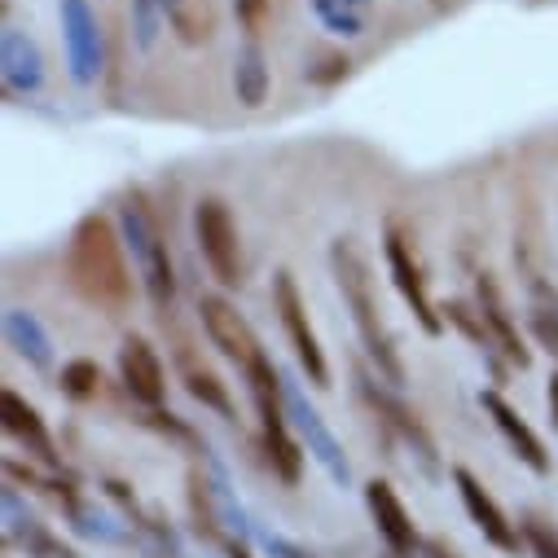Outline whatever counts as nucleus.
Listing matches in <instances>:
<instances>
[{
    "label": "nucleus",
    "mask_w": 558,
    "mask_h": 558,
    "mask_svg": "<svg viewBox=\"0 0 558 558\" xmlns=\"http://www.w3.org/2000/svg\"><path fill=\"white\" fill-rule=\"evenodd\" d=\"M123 246L128 242L114 233V225L106 216H84L75 225L71 242H66V282H71V291L106 317L128 313L132 291H136Z\"/></svg>",
    "instance_id": "1"
},
{
    "label": "nucleus",
    "mask_w": 558,
    "mask_h": 558,
    "mask_svg": "<svg viewBox=\"0 0 558 558\" xmlns=\"http://www.w3.org/2000/svg\"><path fill=\"white\" fill-rule=\"evenodd\" d=\"M330 268H335L339 295H343V304H348V313L356 322V335H361V343H365L378 378H387L391 387H404V361H400L396 339H391V330L383 322V308H378V295H374V277H369L365 255L348 238H339L330 246Z\"/></svg>",
    "instance_id": "2"
},
{
    "label": "nucleus",
    "mask_w": 558,
    "mask_h": 558,
    "mask_svg": "<svg viewBox=\"0 0 558 558\" xmlns=\"http://www.w3.org/2000/svg\"><path fill=\"white\" fill-rule=\"evenodd\" d=\"M119 220H123V242H128V251H132V268H136V277H142L150 304H155V308H172V300H177V277H172L168 242H163V233H159L155 211L146 207L142 194H128L123 207H119Z\"/></svg>",
    "instance_id": "3"
},
{
    "label": "nucleus",
    "mask_w": 558,
    "mask_h": 558,
    "mask_svg": "<svg viewBox=\"0 0 558 558\" xmlns=\"http://www.w3.org/2000/svg\"><path fill=\"white\" fill-rule=\"evenodd\" d=\"M194 238H198V255L211 268L216 282L220 287H242V242H238V225H233V216L220 198H198Z\"/></svg>",
    "instance_id": "4"
},
{
    "label": "nucleus",
    "mask_w": 558,
    "mask_h": 558,
    "mask_svg": "<svg viewBox=\"0 0 558 558\" xmlns=\"http://www.w3.org/2000/svg\"><path fill=\"white\" fill-rule=\"evenodd\" d=\"M272 308H277V317H282V330H287V339H291V348H295L300 369L308 374V383H313V387H330L326 348H322V339H317V330H313V322H308L304 295H300V287H295L291 272H277V277H272Z\"/></svg>",
    "instance_id": "5"
},
{
    "label": "nucleus",
    "mask_w": 558,
    "mask_h": 558,
    "mask_svg": "<svg viewBox=\"0 0 558 558\" xmlns=\"http://www.w3.org/2000/svg\"><path fill=\"white\" fill-rule=\"evenodd\" d=\"M383 251H387V272H391V282H396L400 300L409 304L413 322L423 326L427 335H440V330H445V317H440V308L432 304L427 277H423V268H417V259H413V246L391 229V233H387V242H383Z\"/></svg>",
    "instance_id": "6"
},
{
    "label": "nucleus",
    "mask_w": 558,
    "mask_h": 558,
    "mask_svg": "<svg viewBox=\"0 0 558 558\" xmlns=\"http://www.w3.org/2000/svg\"><path fill=\"white\" fill-rule=\"evenodd\" d=\"M198 317H203V330H207L211 348H220V352L238 365V374H246V369L264 356L255 330L246 326V317H242L229 300H220V295H203V300H198Z\"/></svg>",
    "instance_id": "7"
},
{
    "label": "nucleus",
    "mask_w": 558,
    "mask_h": 558,
    "mask_svg": "<svg viewBox=\"0 0 558 558\" xmlns=\"http://www.w3.org/2000/svg\"><path fill=\"white\" fill-rule=\"evenodd\" d=\"M119 378L128 387V396L146 409H159L163 396H168V374H163V361L159 352L150 348V339L142 335H128L123 348H119Z\"/></svg>",
    "instance_id": "8"
},
{
    "label": "nucleus",
    "mask_w": 558,
    "mask_h": 558,
    "mask_svg": "<svg viewBox=\"0 0 558 558\" xmlns=\"http://www.w3.org/2000/svg\"><path fill=\"white\" fill-rule=\"evenodd\" d=\"M365 506H369V519H374L378 536L387 541V549L396 558H413L417 549H423V541H417V527H413L404 501L396 497V488L387 480H369L365 484Z\"/></svg>",
    "instance_id": "9"
},
{
    "label": "nucleus",
    "mask_w": 558,
    "mask_h": 558,
    "mask_svg": "<svg viewBox=\"0 0 558 558\" xmlns=\"http://www.w3.org/2000/svg\"><path fill=\"white\" fill-rule=\"evenodd\" d=\"M475 308H480L484 330H488V339L497 343V352H501L510 365L527 369V365H532V352H527V343H523V335H519V326H514V317H510V308H506V300H501V287L493 282L488 272L475 277Z\"/></svg>",
    "instance_id": "10"
},
{
    "label": "nucleus",
    "mask_w": 558,
    "mask_h": 558,
    "mask_svg": "<svg viewBox=\"0 0 558 558\" xmlns=\"http://www.w3.org/2000/svg\"><path fill=\"white\" fill-rule=\"evenodd\" d=\"M453 484H458V493H462V506H466L471 523L484 532V541L497 545V549H506V554H514V549H519V532H514V523L506 519V510L497 506V497H493L466 466H453Z\"/></svg>",
    "instance_id": "11"
},
{
    "label": "nucleus",
    "mask_w": 558,
    "mask_h": 558,
    "mask_svg": "<svg viewBox=\"0 0 558 558\" xmlns=\"http://www.w3.org/2000/svg\"><path fill=\"white\" fill-rule=\"evenodd\" d=\"M480 404H484V413L493 417V427L506 436V445L514 449V458L527 466V471H536V475H549V453H545V445H541V436L523 423L519 417V409L501 396V391H484L480 396Z\"/></svg>",
    "instance_id": "12"
},
{
    "label": "nucleus",
    "mask_w": 558,
    "mask_h": 558,
    "mask_svg": "<svg viewBox=\"0 0 558 558\" xmlns=\"http://www.w3.org/2000/svg\"><path fill=\"white\" fill-rule=\"evenodd\" d=\"M0 423H5V436L10 440H19L32 458H40L45 466H58V453H53V440H49V432H45V423H40V413H36V404H27L14 387H5L0 391Z\"/></svg>",
    "instance_id": "13"
},
{
    "label": "nucleus",
    "mask_w": 558,
    "mask_h": 558,
    "mask_svg": "<svg viewBox=\"0 0 558 558\" xmlns=\"http://www.w3.org/2000/svg\"><path fill=\"white\" fill-rule=\"evenodd\" d=\"M361 391L369 396V404L383 413V423L391 427V432H400V440H404V449H413V458L423 462V471L427 475H440V462H436V440L423 432V423H417V417H409V409H400L391 396H383L365 374H361Z\"/></svg>",
    "instance_id": "14"
},
{
    "label": "nucleus",
    "mask_w": 558,
    "mask_h": 558,
    "mask_svg": "<svg viewBox=\"0 0 558 558\" xmlns=\"http://www.w3.org/2000/svg\"><path fill=\"white\" fill-rule=\"evenodd\" d=\"M282 400H287V413L300 423V432L308 436V445H313V453H317V462L339 480V484H348V462H343V453H339V445H335V436L326 432V423H322V413L295 391V383H282Z\"/></svg>",
    "instance_id": "15"
},
{
    "label": "nucleus",
    "mask_w": 558,
    "mask_h": 558,
    "mask_svg": "<svg viewBox=\"0 0 558 558\" xmlns=\"http://www.w3.org/2000/svg\"><path fill=\"white\" fill-rule=\"evenodd\" d=\"M97 383H101V365L88 361V356L66 361L62 374H58V387H62V396H71V400H88V396H97Z\"/></svg>",
    "instance_id": "16"
},
{
    "label": "nucleus",
    "mask_w": 558,
    "mask_h": 558,
    "mask_svg": "<svg viewBox=\"0 0 558 558\" xmlns=\"http://www.w3.org/2000/svg\"><path fill=\"white\" fill-rule=\"evenodd\" d=\"M532 330H536V339L558 356V300H554L541 282H532Z\"/></svg>",
    "instance_id": "17"
},
{
    "label": "nucleus",
    "mask_w": 558,
    "mask_h": 558,
    "mask_svg": "<svg viewBox=\"0 0 558 558\" xmlns=\"http://www.w3.org/2000/svg\"><path fill=\"white\" fill-rule=\"evenodd\" d=\"M185 387H190L194 400H203V404L216 409L220 417H233V400H229L225 383H220L211 369H190V374H185Z\"/></svg>",
    "instance_id": "18"
},
{
    "label": "nucleus",
    "mask_w": 558,
    "mask_h": 558,
    "mask_svg": "<svg viewBox=\"0 0 558 558\" xmlns=\"http://www.w3.org/2000/svg\"><path fill=\"white\" fill-rule=\"evenodd\" d=\"M10 339L19 343V352L32 361V365H49V343H45V335L36 330V322L32 317H23V313H10Z\"/></svg>",
    "instance_id": "19"
},
{
    "label": "nucleus",
    "mask_w": 558,
    "mask_h": 558,
    "mask_svg": "<svg viewBox=\"0 0 558 558\" xmlns=\"http://www.w3.org/2000/svg\"><path fill=\"white\" fill-rule=\"evenodd\" d=\"M238 93L246 106H259V97H264V58L255 45H246L238 53Z\"/></svg>",
    "instance_id": "20"
},
{
    "label": "nucleus",
    "mask_w": 558,
    "mask_h": 558,
    "mask_svg": "<svg viewBox=\"0 0 558 558\" xmlns=\"http://www.w3.org/2000/svg\"><path fill=\"white\" fill-rule=\"evenodd\" d=\"M523 541H527L532 558H558V532H549L545 523L527 519V523H523Z\"/></svg>",
    "instance_id": "21"
},
{
    "label": "nucleus",
    "mask_w": 558,
    "mask_h": 558,
    "mask_svg": "<svg viewBox=\"0 0 558 558\" xmlns=\"http://www.w3.org/2000/svg\"><path fill=\"white\" fill-rule=\"evenodd\" d=\"M545 400H549V417H554V427H558V374L549 378V387H545Z\"/></svg>",
    "instance_id": "22"
},
{
    "label": "nucleus",
    "mask_w": 558,
    "mask_h": 558,
    "mask_svg": "<svg viewBox=\"0 0 558 558\" xmlns=\"http://www.w3.org/2000/svg\"><path fill=\"white\" fill-rule=\"evenodd\" d=\"M272 549H277V554H282V558H308L304 549H295V545H287V541H272Z\"/></svg>",
    "instance_id": "23"
},
{
    "label": "nucleus",
    "mask_w": 558,
    "mask_h": 558,
    "mask_svg": "<svg viewBox=\"0 0 558 558\" xmlns=\"http://www.w3.org/2000/svg\"><path fill=\"white\" fill-rule=\"evenodd\" d=\"M233 558H251V554H246V549H233Z\"/></svg>",
    "instance_id": "24"
},
{
    "label": "nucleus",
    "mask_w": 558,
    "mask_h": 558,
    "mask_svg": "<svg viewBox=\"0 0 558 558\" xmlns=\"http://www.w3.org/2000/svg\"><path fill=\"white\" fill-rule=\"evenodd\" d=\"M436 558H453V554H445V549H436Z\"/></svg>",
    "instance_id": "25"
}]
</instances>
